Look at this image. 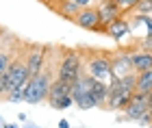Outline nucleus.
Masks as SVG:
<instances>
[{
  "label": "nucleus",
  "mask_w": 152,
  "mask_h": 128,
  "mask_svg": "<svg viewBox=\"0 0 152 128\" xmlns=\"http://www.w3.org/2000/svg\"><path fill=\"white\" fill-rule=\"evenodd\" d=\"M135 83H137V74H128L126 78H111L109 83V96H107V106L111 111L124 109L130 96L135 93Z\"/></svg>",
  "instance_id": "1"
},
{
  "label": "nucleus",
  "mask_w": 152,
  "mask_h": 128,
  "mask_svg": "<svg viewBox=\"0 0 152 128\" xmlns=\"http://www.w3.org/2000/svg\"><path fill=\"white\" fill-rule=\"evenodd\" d=\"M52 85V72H41L37 76H31L28 83H26V91H24V102L28 104H37L41 100L48 98V91H50Z\"/></svg>",
  "instance_id": "2"
},
{
  "label": "nucleus",
  "mask_w": 152,
  "mask_h": 128,
  "mask_svg": "<svg viewBox=\"0 0 152 128\" xmlns=\"http://www.w3.org/2000/svg\"><path fill=\"white\" fill-rule=\"evenodd\" d=\"M80 74H83V57H80V52L65 50V57H63V61L59 65L57 78L65 80V83H74Z\"/></svg>",
  "instance_id": "3"
},
{
  "label": "nucleus",
  "mask_w": 152,
  "mask_h": 128,
  "mask_svg": "<svg viewBox=\"0 0 152 128\" xmlns=\"http://www.w3.org/2000/svg\"><path fill=\"white\" fill-rule=\"evenodd\" d=\"M89 83H91L89 74H80L72 83V98H74V104L78 109H94L96 106V102L89 96Z\"/></svg>",
  "instance_id": "4"
},
{
  "label": "nucleus",
  "mask_w": 152,
  "mask_h": 128,
  "mask_svg": "<svg viewBox=\"0 0 152 128\" xmlns=\"http://www.w3.org/2000/svg\"><path fill=\"white\" fill-rule=\"evenodd\" d=\"M7 78V96H9L11 91H15L18 87H22L26 80H28V67H26V61H22V59H15V61H11L9 70H7L4 74Z\"/></svg>",
  "instance_id": "5"
},
{
  "label": "nucleus",
  "mask_w": 152,
  "mask_h": 128,
  "mask_svg": "<svg viewBox=\"0 0 152 128\" xmlns=\"http://www.w3.org/2000/svg\"><path fill=\"white\" fill-rule=\"evenodd\" d=\"M150 111V98L148 93H133L130 96V100L126 102V106H124V117L126 119H139L143 117L146 113Z\"/></svg>",
  "instance_id": "6"
},
{
  "label": "nucleus",
  "mask_w": 152,
  "mask_h": 128,
  "mask_svg": "<svg viewBox=\"0 0 152 128\" xmlns=\"http://www.w3.org/2000/svg\"><path fill=\"white\" fill-rule=\"evenodd\" d=\"M72 22L76 26H80V28H85V31H102L104 33V26L100 24V15H98L96 7H83Z\"/></svg>",
  "instance_id": "7"
},
{
  "label": "nucleus",
  "mask_w": 152,
  "mask_h": 128,
  "mask_svg": "<svg viewBox=\"0 0 152 128\" xmlns=\"http://www.w3.org/2000/svg\"><path fill=\"white\" fill-rule=\"evenodd\" d=\"M128 74H137L133 70V61H130V52H115L111 55V78H126Z\"/></svg>",
  "instance_id": "8"
},
{
  "label": "nucleus",
  "mask_w": 152,
  "mask_h": 128,
  "mask_svg": "<svg viewBox=\"0 0 152 128\" xmlns=\"http://www.w3.org/2000/svg\"><path fill=\"white\" fill-rule=\"evenodd\" d=\"M87 70H89V76L107 83V80H111V59L109 57H91Z\"/></svg>",
  "instance_id": "9"
},
{
  "label": "nucleus",
  "mask_w": 152,
  "mask_h": 128,
  "mask_svg": "<svg viewBox=\"0 0 152 128\" xmlns=\"http://www.w3.org/2000/svg\"><path fill=\"white\" fill-rule=\"evenodd\" d=\"M72 93V83H65V80H61V78H57V80H52V85H50V91H48V104L52 106V109H57L59 106V102L63 100L65 96H70Z\"/></svg>",
  "instance_id": "10"
},
{
  "label": "nucleus",
  "mask_w": 152,
  "mask_h": 128,
  "mask_svg": "<svg viewBox=\"0 0 152 128\" xmlns=\"http://www.w3.org/2000/svg\"><path fill=\"white\" fill-rule=\"evenodd\" d=\"M96 9H98V15H100V24L102 26H107L109 22H113L115 17H120L124 13V9L117 4V0H102Z\"/></svg>",
  "instance_id": "11"
},
{
  "label": "nucleus",
  "mask_w": 152,
  "mask_h": 128,
  "mask_svg": "<svg viewBox=\"0 0 152 128\" xmlns=\"http://www.w3.org/2000/svg\"><path fill=\"white\" fill-rule=\"evenodd\" d=\"M44 63H46V48L35 46L28 57H26V67H28V76H37L44 72Z\"/></svg>",
  "instance_id": "12"
},
{
  "label": "nucleus",
  "mask_w": 152,
  "mask_h": 128,
  "mask_svg": "<svg viewBox=\"0 0 152 128\" xmlns=\"http://www.w3.org/2000/svg\"><path fill=\"white\" fill-rule=\"evenodd\" d=\"M89 96L96 102V106H104L107 104V96H109V83L104 80H98L91 76V83H89Z\"/></svg>",
  "instance_id": "13"
},
{
  "label": "nucleus",
  "mask_w": 152,
  "mask_h": 128,
  "mask_svg": "<svg viewBox=\"0 0 152 128\" xmlns=\"http://www.w3.org/2000/svg\"><path fill=\"white\" fill-rule=\"evenodd\" d=\"M130 31V20H126V17H115L113 22H109L107 26H104V33L109 37H113V39H122L126 33Z\"/></svg>",
  "instance_id": "14"
},
{
  "label": "nucleus",
  "mask_w": 152,
  "mask_h": 128,
  "mask_svg": "<svg viewBox=\"0 0 152 128\" xmlns=\"http://www.w3.org/2000/svg\"><path fill=\"white\" fill-rule=\"evenodd\" d=\"M130 61H133V70L139 74V72H146L152 67V52L148 50H135L130 52Z\"/></svg>",
  "instance_id": "15"
},
{
  "label": "nucleus",
  "mask_w": 152,
  "mask_h": 128,
  "mask_svg": "<svg viewBox=\"0 0 152 128\" xmlns=\"http://www.w3.org/2000/svg\"><path fill=\"white\" fill-rule=\"evenodd\" d=\"M135 91L137 93H150L152 91V67L146 72L137 74V83H135Z\"/></svg>",
  "instance_id": "16"
},
{
  "label": "nucleus",
  "mask_w": 152,
  "mask_h": 128,
  "mask_svg": "<svg viewBox=\"0 0 152 128\" xmlns=\"http://www.w3.org/2000/svg\"><path fill=\"white\" fill-rule=\"evenodd\" d=\"M80 9H83V7H78V4L74 2V0H63V2L59 4V9H57V11H59L63 17H67V20H74V17H76V13H78Z\"/></svg>",
  "instance_id": "17"
},
{
  "label": "nucleus",
  "mask_w": 152,
  "mask_h": 128,
  "mask_svg": "<svg viewBox=\"0 0 152 128\" xmlns=\"http://www.w3.org/2000/svg\"><path fill=\"white\" fill-rule=\"evenodd\" d=\"M133 9L139 13V15H152V0H139Z\"/></svg>",
  "instance_id": "18"
},
{
  "label": "nucleus",
  "mask_w": 152,
  "mask_h": 128,
  "mask_svg": "<svg viewBox=\"0 0 152 128\" xmlns=\"http://www.w3.org/2000/svg\"><path fill=\"white\" fill-rule=\"evenodd\" d=\"M9 65H11V55H9V52H4V50H0V76H4V74H7Z\"/></svg>",
  "instance_id": "19"
},
{
  "label": "nucleus",
  "mask_w": 152,
  "mask_h": 128,
  "mask_svg": "<svg viewBox=\"0 0 152 128\" xmlns=\"http://www.w3.org/2000/svg\"><path fill=\"white\" fill-rule=\"evenodd\" d=\"M137 2H139V0H117V4H120L122 9H133Z\"/></svg>",
  "instance_id": "20"
},
{
  "label": "nucleus",
  "mask_w": 152,
  "mask_h": 128,
  "mask_svg": "<svg viewBox=\"0 0 152 128\" xmlns=\"http://www.w3.org/2000/svg\"><path fill=\"white\" fill-rule=\"evenodd\" d=\"M141 50H148V52H152V35L143 37V41H141Z\"/></svg>",
  "instance_id": "21"
},
{
  "label": "nucleus",
  "mask_w": 152,
  "mask_h": 128,
  "mask_svg": "<svg viewBox=\"0 0 152 128\" xmlns=\"http://www.w3.org/2000/svg\"><path fill=\"white\" fill-rule=\"evenodd\" d=\"M59 128H70V122H67V119H61V122H59Z\"/></svg>",
  "instance_id": "22"
},
{
  "label": "nucleus",
  "mask_w": 152,
  "mask_h": 128,
  "mask_svg": "<svg viewBox=\"0 0 152 128\" xmlns=\"http://www.w3.org/2000/svg\"><path fill=\"white\" fill-rule=\"evenodd\" d=\"M2 128H20L18 124H7V126H2Z\"/></svg>",
  "instance_id": "23"
},
{
  "label": "nucleus",
  "mask_w": 152,
  "mask_h": 128,
  "mask_svg": "<svg viewBox=\"0 0 152 128\" xmlns=\"http://www.w3.org/2000/svg\"><path fill=\"white\" fill-rule=\"evenodd\" d=\"M148 98H150V111H152V91L148 93Z\"/></svg>",
  "instance_id": "24"
},
{
  "label": "nucleus",
  "mask_w": 152,
  "mask_h": 128,
  "mask_svg": "<svg viewBox=\"0 0 152 128\" xmlns=\"http://www.w3.org/2000/svg\"><path fill=\"white\" fill-rule=\"evenodd\" d=\"M41 2H48V0H41Z\"/></svg>",
  "instance_id": "25"
},
{
  "label": "nucleus",
  "mask_w": 152,
  "mask_h": 128,
  "mask_svg": "<svg viewBox=\"0 0 152 128\" xmlns=\"http://www.w3.org/2000/svg\"><path fill=\"white\" fill-rule=\"evenodd\" d=\"M150 128H152V122H150Z\"/></svg>",
  "instance_id": "26"
}]
</instances>
